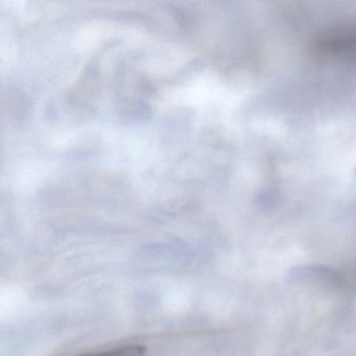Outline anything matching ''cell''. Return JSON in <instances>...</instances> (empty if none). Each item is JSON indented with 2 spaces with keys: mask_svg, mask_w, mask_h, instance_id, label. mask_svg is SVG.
Instances as JSON below:
<instances>
[{
  "mask_svg": "<svg viewBox=\"0 0 356 356\" xmlns=\"http://www.w3.org/2000/svg\"><path fill=\"white\" fill-rule=\"evenodd\" d=\"M312 50L321 58H355L356 24L340 25L325 29L316 37Z\"/></svg>",
  "mask_w": 356,
  "mask_h": 356,
  "instance_id": "6da1fadb",
  "label": "cell"
},
{
  "mask_svg": "<svg viewBox=\"0 0 356 356\" xmlns=\"http://www.w3.org/2000/svg\"><path fill=\"white\" fill-rule=\"evenodd\" d=\"M145 347L140 345H129V346L119 347L112 350L100 351V353H88V355L77 356H145Z\"/></svg>",
  "mask_w": 356,
  "mask_h": 356,
  "instance_id": "7a4b0ae2",
  "label": "cell"
}]
</instances>
